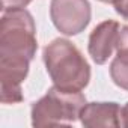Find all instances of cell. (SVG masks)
Here are the masks:
<instances>
[{
  "label": "cell",
  "instance_id": "obj_1",
  "mask_svg": "<svg viewBox=\"0 0 128 128\" xmlns=\"http://www.w3.org/2000/svg\"><path fill=\"white\" fill-rule=\"evenodd\" d=\"M42 60L53 84L63 90L82 92L90 80V66L83 53L68 39L57 38L47 44Z\"/></svg>",
  "mask_w": 128,
  "mask_h": 128
},
{
  "label": "cell",
  "instance_id": "obj_2",
  "mask_svg": "<svg viewBox=\"0 0 128 128\" xmlns=\"http://www.w3.org/2000/svg\"><path fill=\"white\" fill-rule=\"evenodd\" d=\"M36 24L26 9L3 12L0 20V57L32 62L36 56Z\"/></svg>",
  "mask_w": 128,
  "mask_h": 128
},
{
  "label": "cell",
  "instance_id": "obj_3",
  "mask_svg": "<svg viewBox=\"0 0 128 128\" xmlns=\"http://www.w3.org/2000/svg\"><path fill=\"white\" fill-rule=\"evenodd\" d=\"M86 106V96L82 92L63 90L53 84L48 92L33 102L30 116L33 126H59L71 125L80 119Z\"/></svg>",
  "mask_w": 128,
  "mask_h": 128
},
{
  "label": "cell",
  "instance_id": "obj_4",
  "mask_svg": "<svg viewBox=\"0 0 128 128\" xmlns=\"http://www.w3.org/2000/svg\"><path fill=\"white\" fill-rule=\"evenodd\" d=\"M89 0H51L50 18L54 27L65 36L82 33L90 23Z\"/></svg>",
  "mask_w": 128,
  "mask_h": 128
},
{
  "label": "cell",
  "instance_id": "obj_5",
  "mask_svg": "<svg viewBox=\"0 0 128 128\" xmlns=\"http://www.w3.org/2000/svg\"><path fill=\"white\" fill-rule=\"evenodd\" d=\"M120 26L114 20H106L90 32L88 51L96 65H104L112 57L113 51L116 50Z\"/></svg>",
  "mask_w": 128,
  "mask_h": 128
},
{
  "label": "cell",
  "instance_id": "obj_6",
  "mask_svg": "<svg viewBox=\"0 0 128 128\" xmlns=\"http://www.w3.org/2000/svg\"><path fill=\"white\" fill-rule=\"evenodd\" d=\"M80 122L86 128H119L122 126V108L113 101L86 102Z\"/></svg>",
  "mask_w": 128,
  "mask_h": 128
},
{
  "label": "cell",
  "instance_id": "obj_7",
  "mask_svg": "<svg viewBox=\"0 0 128 128\" xmlns=\"http://www.w3.org/2000/svg\"><path fill=\"white\" fill-rule=\"evenodd\" d=\"M110 77L118 88L128 90V26L120 27L116 57L110 63Z\"/></svg>",
  "mask_w": 128,
  "mask_h": 128
},
{
  "label": "cell",
  "instance_id": "obj_8",
  "mask_svg": "<svg viewBox=\"0 0 128 128\" xmlns=\"http://www.w3.org/2000/svg\"><path fill=\"white\" fill-rule=\"evenodd\" d=\"M32 0H2V11L9 12L15 9H24Z\"/></svg>",
  "mask_w": 128,
  "mask_h": 128
},
{
  "label": "cell",
  "instance_id": "obj_9",
  "mask_svg": "<svg viewBox=\"0 0 128 128\" xmlns=\"http://www.w3.org/2000/svg\"><path fill=\"white\" fill-rule=\"evenodd\" d=\"M113 6H114L116 14L128 20V0H113Z\"/></svg>",
  "mask_w": 128,
  "mask_h": 128
},
{
  "label": "cell",
  "instance_id": "obj_10",
  "mask_svg": "<svg viewBox=\"0 0 128 128\" xmlns=\"http://www.w3.org/2000/svg\"><path fill=\"white\" fill-rule=\"evenodd\" d=\"M122 126L128 128V102L122 107Z\"/></svg>",
  "mask_w": 128,
  "mask_h": 128
},
{
  "label": "cell",
  "instance_id": "obj_11",
  "mask_svg": "<svg viewBox=\"0 0 128 128\" xmlns=\"http://www.w3.org/2000/svg\"><path fill=\"white\" fill-rule=\"evenodd\" d=\"M98 2H102V3H113V0H98Z\"/></svg>",
  "mask_w": 128,
  "mask_h": 128
}]
</instances>
